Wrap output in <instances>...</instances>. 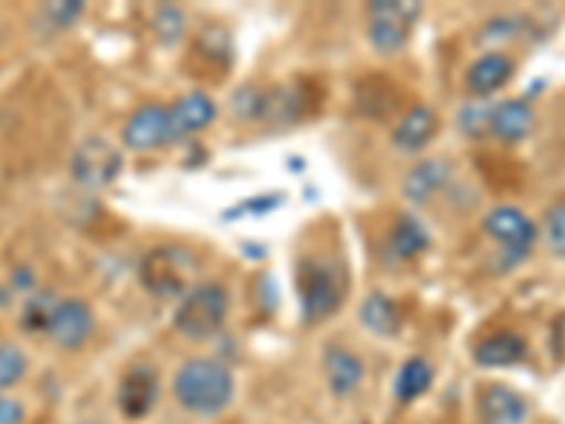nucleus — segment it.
<instances>
[{
  "instance_id": "obj_1",
  "label": "nucleus",
  "mask_w": 565,
  "mask_h": 424,
  "mask_svg": "<svg viewBox=\"0 0 565 424\" xmlns=\"http://www.w3.org/2000/svg\"><path fill=\"white\" fill-rule=\"evenodd\" d=\"M173 393L179 405L199 416H215L235 396L230 368L215 360H190L175 371Z\"/></svg>"
},
{
  "instance_id": "obj_18",
  "label": "nucleus",
  "mask_w": 565,
  "mask_h": 424,
  "mask_svg": "<svg viewBox=\"0 0 565 424\" xmlns=\"http://www.w3.org/2000/svg\"><path fill=\"white\" fill-rule=\"evenodd\" d=\"M175 257H179V250H156L153 255L145 261V266H141V280H145V286L153 289L156 295L168 297L181 289L179 269L173 266Z\"/></svg>"
},
{
  "instance_id": "obj_14",
  "label": "nucleus",
  "mask_w": 565,
  "mask_h": 424,
  "mask_svg": "<svg viewBox=\"0 0 565 424\" xmlns=\"http://www.w3.org/2000/svg\"><path fill=\"white\" fill-rule=\"evenodd\" d=\"M326 377L334 396H351V393L362 385L365 368H362L356 353L334 346L326 351Z\"/></svg>"
},
{
  "instance_id": "obj_13",
  "label": "nucleus",
  "mask_w": 565,
  "mask_h": 424,
  "mask_svg": "<svg viewBox=\"0 0 565 424\" xmlns=\"http://www.w3.org/2000/svg\"><path fill=\"white\" fill-rule=\"evenodd\" d=\"M523 360H526V342L512 331H494L476 348V362L481 368H512Z\"/></svg>"
},
{
  "instance_id": "obj_23",
  "label": "nucleus",
  "mask_w": 565,
  "mask_h": 424,
  "mask_svg": "<svg viewBox=\"0 0 565 424\" xmlns=\"http://www.w3.org/2000/svg\"><path fill=\"white\" fill-rule=\"evenodd\" d=\"M29 371V357L14 342H0V391L18 385Z\"/></svg>"
},
{
  "instance_id": "obj_27",
  "label": "nucleus",
  "mask_w": 565,
  "mask_h": 424,
  "mask_svg": "<svg viewBox=\"0 0 565 424\" xmlns=\"http://www.w3.org/2000/svg\"><path fill=\"white\" fill-rule=\"evenodd\" d=\"M26 411L20 405L18 399H9L0 393V424H23Z\"/></svg>"
},
{
  "instance_id": "obj_21",
  "label": "nucleus",
  "mask_w": 565,
  "mask_h": 424,
  "mask_svg": "<svg viewBox=\"0 0 565 424\" xmlns=\"http://www.w3.org/2000/svg\"><path fill=\"white\" fill-rule=\"evenodd\" d=\"M430 385H433V368L424 360H411L402 365V371H398L393 393H396L398 402H416L418 396L427 393V388Z\"/></svg>"
},
{
  "instance_id": "obj_10",
  "label": "nucleus",
  "mask_w": 565,
  "mask_h": 424,
  "mask_svg": "<svg viewBox=\"0 0 565 424\" xmlns=\"http://www.w3.org/2000/svg\"><path fill=\"white\" fill-rule=\"evenodd\" d=\"M215 119V105L206 94H186L170 108V134L173 141L184 139L190 134H199Z\"/></svg>"
},
{
  "instance_id": "obj_20",
  "label": "nucleus",
  "mask_w": 565,
  "mask_h": 424,
  "mask_svg": "<svg viewBox=\"0 0 565 424\" xmlns=\"http://www.w3.org/2000/svg\"><path fill=\"white\" fill-rule=\"evenodd\" d=\"M360 320L367 331L380 337H391L398 331V315L385 295H371L360 309Z\"/></svg>"
},
{
  "instance_id": "obj_19",
  "label": "nucleus",
  "mask_w": 565,
  "mask_h": 424,
  "mask_svg": "<svg viewBox=\"0 0 565 424\" xmlns=\"http://www.w3.org/2000/svg\"><path fill=\"white\" fill-rule=\"evenodd\" d=\"M430 239H427V230L418 224L413 215H402L391 235V250L393 255L402 257V261H411V257L422 255L427 250Z\"/></svg>"
},
{
  "instance_id": "obj_16",
  "label": "nucleus",
  "mask_w": 565,
  "mask_h": 424,
  "mask_svg": "<svg viewBox=\"0 0 565 424\" xmlns=\"http://www.w3.org/2000/svg\"><path fill=\"white\" fill-rule=\"evenodd\" d=\"M438 130V116L430 108H413L411 114L398 123V128L393 130V141H396L398 150L405 153H418L422 148L430 145V139Z\"/></svg>"
},
{
  "instance_id": "obj_12",
  "label": "nucleus",
  "mask_w": 565,
  "mask_h": 424,
  "mask_svg": "<svg viewBox=\"0 0 565 424\" xmlns=\"http://www.w3.org/2000/svg\"><path fill=\"white\" fill-rule=\"evenodd\" d=\"M514 63L507 54H483L481 60L469 65L467 71V88L476 94V97H489L494 91H501L503 85L512 80Z\"/></svg>"
},
{
  "instance_id": "obj_22",
  "label": "nucleus",
  "mask_w": 565,
  "mask_h": 424,
  "mask_svg": "<svg viewBox=\"0 0 565 424\" xmlns=\"http://www.w3.org/2000/svg\"><path fill=\"white\" fill-rule=\"evenodd\" d=\"M57 297L54 292H32L26 297V306H23V315H20V326L26 328L29 335H45L49 331V322H52L54 309H57Z\"/></svg>"
},
{
  "instance_id": "obj_6",
  "label": "nucleus",
  "mask_w": 565,
  "mask_h": 424,
  "mask_svg": "<svg viewBox=\"0 0 565 424\" xmlns=\"http://www.w3.org/2000/svg\"><path fill=\"white\" fill-rule=\"evenodd\" d=\"M94 326L97 322H94V311L88 309V303L79 300V297H65V300L57 303L45 335L63 351H77L90 340Z\"/></svg>"
},
{
  "instance_id": "obj_11",
  "label": "nucleus",
  "mask_w": 565,
  "mask_h": 424,
  "mask_svg": "<svg viewBox=\"0 0 565 424\" xmlns=\"http://www.w3.org/2000/svg\"><path fill=\"white\" fill-rule=\"evenodd\" d=\"M481 416L487 424H523L529 416V402L507 385H492L481 396Z\"/></svg>"
},
{
  "instance_id": "obj_9",
  "label": "nucleus",
  "mask_w": 565,
  "mask_h": 424,
  "mask_svg": "<svg viewBox=\"0 0 565 424\" xmlns=\"http://www.w3.org/2000/svg\"><path fill=\"white\" fill-rule=\"evenodd\" d=\"M156 396H159L156 373L150 368H134L119 388V407H122L125 416L141 418L148 416L150 407L156 405Z\"/></svg>"
},
{
  "instance_id": "obj_29",
  "label": "nucleus",
  "mask_w": 565,
  "mask_h": 424,
  "mask_svg": "<svg viewBox=\"0 0 565 424\" xmlns=\"http://www.w3.org/2000/svg\"><path fill=\"white\" fill-rule=\"evenodd\" d=\"M9 297H12V295H9V292L3 289V286H0V309H3V306H7V303H9Z\"/></svg>"
},
{
  "instance_id": "obj_28",
  "label": "nucleus",
  "mask_w": 565,
  "mask_h": 424,
  "mask_svg": "<svg viewBox=\"0 0 565 424\" xmlns=\"http://www.w3.org/2000/svg\"><path fill=\"white\" fill-rule=\"evenodd\" d=\"M12 286H14V289H32L34 277L29 275V269H18L12 275Z\"/></svg>"
},
{
  "instance_id": "obj_3",
  "label": "nucleus",
  "mask_w": 565,
  "mask_h": 424,
  "mask_svg": "<svg viewBox=\"0 0 565 424\" xmlns=\"http://www.w3.org/2000/svg\"><path fill=\"white\" fill-rule=\"evenodd\" d=\"M367 14H371L367 38H371L373 49L380 54H396L411 40V26L422 18V7L411 3V0L407 3L380 0V3H371Z\"/></svg>"
},
{
  "instance_id": "obj_17",
  "label": "nucleus",
  "mask_w": 565,
  "mask_h": 424,
  "mask_svg": "<svg viewBox=\"0 0 565 424\" xmlns=\"http://www.w3.org/2000/svg\"><path fill=\"white\" fill-rule=\"evenodd\" d=\"M450 179V165L444 159H427L407 173L405 195L413 204H427Z\"/></svg>"
},
{
  "instance_id": "obj_5",
  "label": "nucleus",
  "mask_w": 565,
  "mask_h": 424,
  "mask_svg": "<svg viewBox=\"0 0 565 424\" xmlns=\"http://www.w3.org/2000/svg\"><path fill=\"white\" fill-rule=\"evenodd\" d=\"M483 230H487L489 239L503 246L509 266L523 261L534 246V241H537V226L521 210H514V206H494L483 219Z\"/></svg>"
},
{
  "instance_id": "obj_26",
  "label": "nucleus",
  "mask_w": 565,
  "mask_h": 424,
  "mask_svg": "<svg viewBox=\"0 0 565 424\" xmlns=\"http://www.w3.org/2000/svg\"><path fill=\"white\" fill-rule=\"evenodd\" d=\"M83 12L85 7L77 3V0H63V3H49V7H45V18L52 20V26L57 29H68L74 20L83 18Z\"/></svg>"
},
{
  "instance_id": "obj_25",
  "label": "nucleus",
  "mask_w": 565,
  "mask_h": 424,
  "mask_svg": "<svg viewBox=\"0 0 565 424\" xmlns=\"http://www.w3.org/2000/svg\"><path fill=\"white\" fill-rule=\"evenodd\" d=\"M543 232H546L548 250H552L554 255L565 257V204H557L554 210H548Z\"/></svg>"
},
{
  "instance_id": "obj_24",
  "label": "nucleus",
  "mask_w": 565,
  "mask_h": 424,
  "mask_svg": "<svg viewBox=\"0 0 565 424\" xmlns=\"http://www.w3.org/2000/svg\"><path fill=\"white\" fill-rule=\"evenodd\" d=\"M153 32L159 34L161 43H175L184 34V14L175 7L159 9L153 18Z\"/></svg>"
},
{
  "instance_id": "obj_8",
  "label": "nucleus",
  "mask_w": 565,
  "mask_h": 424,
  "mask_svg": "<svg viewBox=\"0 0 565 424\" xmlns=\"http://www.w3.org/2000/svg\"><path fill=\"white\" fill-rule=\"evenodd\" d=\"M342 300V289L337 275H331L328 266H309L302 277V311L309 320H322L334 315Z\"/></svg>"
},
{
  "instance_id": "obj_4",
  "label": "nucleus",
  "mask_w": 565,
  "mask_h": 424,
  "mask_svg": "<svg viewBox=\"0 0 565 424\" xmlns=\"http://www.w3.org/2000/svg\"><path fill=\"white\" fill-rule=\"evenodd\" d=\"M119 173H122V153L108 139H97V136L85 139L71 156V176L88 190H103L114 184Z\"/></svg>"
},
{
  "instance_id": "obj_7",
  "label": "nucleus",
  "mask_w": 565,
  "mask_h": 424,
  "mask_svg": "<svg viewBox=\"0 0 565 424\" xmlns=\"http://www.w3.org/2000/svg\"><path fill=\"white\" fill-rule=\"evenodd\" d=\"M122 139L130 150L136 153H148V150H159L173 141L170 134V108L164 105H145L136 110L128 119L122 130Z\"/></svg>"
},
{
  "instance_id": "obj_2",
  "label": "nucleus",
  "mask_w": 565,
  "mask_h": 424,
  "mask_svg": "<svg viewBox=\"0 0 565 424\" xmlns=\"http://www.w3.org/2000/svg\"><path fill=\"white\" fill-rule=\"evenodd\" d=\"M230 315V297L218 283H201L184 295L175 309V328L190 340H206L218 335Z\"/></svg>"
},
{
  "instance_id": "obj_15",
  "label": "nucleus",
  "mask_w": 565,
  "mask_h": 424,
  "mask_svg": "<svg viewBox=\"0 0 565 424\" xmlns=\"http://www.w3.org/2000/svg\"><path fill=\"white\" fill-rule=\"evenodd\" d=\"M534 114L523 99H509L489 114V130L503 141H521L532 134Z\"/></svg>"
}]
</instances>
